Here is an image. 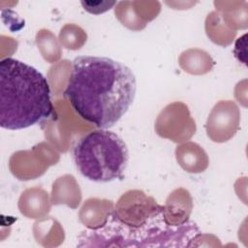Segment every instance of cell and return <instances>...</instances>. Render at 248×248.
<instances>
[{
  "label": "cell",
  "mask_w": 248,
  "mask_h": 248,
  "mask_svg": "<svg viewBox=\"0 0 248 248\" xmlns=\"http://www.w3.org/2000/svg\"><path fill=\"white\" fill-rule=\"evenodd\" d=\"M132 70L108 57L81 55L73 60L64 97L75 112L101 129L114 126L136 96Z\"/></svg>",
  "instance_id": "6da1fadb"
},
{
  "label": "cell",
  "mask_w": 248,
  "mask_h": 248,
  "mask_svg": "<svg viewBox=\"0 0 248 248\" xmlns=\"http://www.w3.org/2000/svg\"><path fill=\"white\" fill-rule=\"evenodd\" d=\"M54 111L46 78L36 68L12 57L0 62V126L31 127Z\"/></svg>",
  "instance_id": "7a4b0ae2"
},
{
  "label": "cell",
  "mask_w": 248,
  "mask_h": 248,
  "mask_svg": "<svg viewBox=\"0 0 248 248\" xmlns=\"http://www.w3.org/2000/svg\"><path fill=\"white\" fill-rule=\"evenodd\" d=\"M200 235V229L194 222L170 225L165 219L164 207L137 228L121 222L112 210L102 226L81 232L78 237V246L184 247L191 246V242Z\"/></svg>",
  "instance_id": "3957f363"
},
{
  "label": "cell",
  "mask_w": 248,
  "mask_h": 248,
  "mask_svg": "<svg viewBox=\"0 0 248 248\" xmlns=\"http://www.w3.org/2000/svg\"><path fill=\"white\" fill-rule=\"evenodd\" d=\"M73 158L78 172L93 182L121 179L129 161L128 148L115 133L106 129L91 131L74 146Z\"/></svg>",
  "instance_id": "277c9868"
},
{
  "label": "cell",
  "mask_w": 248,
  "mask_h": 248,
  "mask_svg": "<svg viewBox=\"0 0 248 248\" xmlns=\"http://www.w3.org/2000/svg\"><path fill=\"white\" fill-rule=\"evenodd\" d=\"M163 207L142 191L131 190L120 197L113 213L124 224L137 228L162 211Z\"/></svg>",
  "instance_id": "5b68a950"
},
{
  "label": "cell",
  "mask_w": 248,
  "mask_h": 248,
  "mask_svg": "<svg viewBox=\"0 0 248 248\" xmlns=\"http://www.w3.org/2000/svg\"><path fill=\"white\" fill-rule=\"evenodd\" d=\"M155 123H173L155 130L160 137L170 139L174 142L189 140L196 131L195 121L187 106L180 102L168 105L160 112Z\"/></svg>",
  "instance_id": "8992f818"
},
{
  "label": "cell",
  "mask_w": 248,
  "mask_h": 248,
  "mask_svg": "<svg viewBox=\"0 0 248 248\" xmlns=\"http://www.w3.org/2000/svg\"><path fill=\"white\" fill-rule=\"evenodd\" d=\"M240 112L236 104L226 100L218 102L211 109L205 130L208 138L214 142L230 140L238 131Z\"/></svg>",
  "instance_id": "52a82bcc"
},
{
  "label": "cell",
  "mask_w": 248,
  "mask_h": 248,
  "mask_svg": "<svg viewBox=\"0 0 248 248\" xmlns=\"http://www.w3.org/2000/svg\"><path fill=\"white\" fill-rule=\"evenodd\" d=\"M176 160L183 170L191 173H198L203 171L208 165V159L203 149L199 151L196 155L191 156L190 142H186L176 147Z\"/></svg>",
  "instance_id": "ba28073f"
},
{
  "label": "cell",
  "mask_w": 248,
  "mask_h": 248,
  "mask_svg": "<svg viewBox=\"0 0 248 248\" xmlns=\"http://www.w3.org/2000/svg\"><path fill=\"white\" fill-rule=\"evenodd\" d=\"M80 4L88 13L99 15L111 9L116 5V1H81Z\"/></svg>",
  "instance_id": "9c48e42d"
},
{
  "label": "cell",
  "mask_w": 248,
  "mask_h": 248,
  "mask_svg": "<svg viewBox=\"0 0 248 248\" xmlns=\"http://www.w3.org/2000/svg\"><path fill=\"white\" fill-rule=\"evenodd\" d=\"M246 38H247L246 33L240 38H238L235 42L234 49H233V54L235 58L239 62L245 65H246Z\"/></svg>",
  "instance_id": "30bf717a"
}]
</instances>
